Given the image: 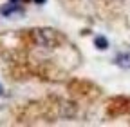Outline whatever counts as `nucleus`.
Here are the masks:
<instances>
[{"label":"nucleus","mask_w":130,"mask_h":127,"mask_svg":"<svg viewBox=\"0 0 130 127\" xmlns=\"http://www.w3.org/2000/svg\"><path fill=\"white\" fill-rule=\"evenodd\" d=\"M0 13H2L4 17H11V15H14V13L22 15V13H24V9L20 7V4H16V2H11L9 6H4V7H0Z\"/></svg>","instance_id":"obj_1"},{"label":"nucleus","mask_w":130,"mask_h":127,"mask_svg":"<svg viewBox=\"0 0 130 127\" xmlns=\"http://www.w3.org/2000/svg\"><path fill=\"white\" fill-rule=\"evenodd\" d=\"M35 2H38V4H43V2H45V0H35Z\"/></svg>","instance_id":"obj_4"},{"label":"nucleus","mask_w":130,"mask_h":127,"mask_svg":"<svg viewBox=\"0 0 130 127\" xmlns=\"http://www.w3.org/2000/svg\"><path fill=\"white\" fill-rule=\"evenodd\" d=\"M11 2H16V4H18V2H20V0H11ZM22 2H24V0H22Z\"/></svg>","instance_id":"obj_5"},{"label":"nucleus","mask_w":130,"mask_h":127,"mask_svg":"<svg viewBox=\"0 0 130 127\" xmlns=\"http://www.w3.org/2000/svg\"><path fill=\"white\" fill-rule=\"evenodd\" d=\"M114 62H116V66H119V67H123V69H128V67H130V51L119 53Z\"/></svg>","instance_id":"obj_2"},{"label":"nucleus","mask_w":130,"mask_h":127,"mask_svg":"<svg viewBox=\"0 0 130 127\" xmlns=\"http://www.w3.org/2000/svg\"><path fill=\"white\" fill-rule=\"evenodd\" d=\"M0 94H2V85H0Z\"/></svg>","instance_id":"obj_6"},{"label":"nucleus","mask_w":130,"mask_h":127,"mask_svg":"<svg viewBox=\"0 0 130 127\" xmlns=\"http://www.w3.org/2000/svg\"><path fill=\"white\" fill-rule=\"evenodd\" d=\"M94 44H96V47H98V49H101V51L108 47V40H107L105 36H96Z\"/></svg>","instance_id":"obj_3"}]
</instances>
